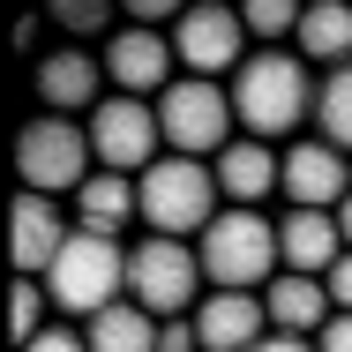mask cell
<instances>
[{"mask_svg": "<svg viewBox=\"0 0 352 352\" xmlns=\"http://www.w3.org/2000/svg\"><path fill=\"white\" fill-rule=\"evenodd\" d=\"M315 82L322 75L307 68L292 45H255L248 60H240V75L225 82L232 90V120H240V135L255 142H292V128L300 120H315Z\"/></svg>", "mask_w": 352, "mask_h": 352, "instance_id": "6da1fadb", "label": "cell"}, {"mask_svg": "<svg viewBox=\"0 0 352 352\" xmlns=\"http://www.w3.org/2000/svg\"><path fill=\"white\" fill-rule=\"evenodd\" d=\"M135 195H142V232H157V240H203L225 210L217 173L203 157H173V150L135 180Z\"/></svg>", "mask_w": 352, "mask_h": 352, "instance_id": "7a4b0ae2", "label": "cell"}, {"mask_svg": "<svg viewBox=\"0 0 352 352\" xmlns=\"http://www.w3.org/2000/svg\"><path fill=\"white\" fill-rule=\"evenodd\" d=\"M195 255H203V285H210V292H263V285L285 270L278 217H263V210H217V225L195 240Z\"/></svg>", "mask_w": 352, "mask_h": 352, "instance_id": "3957f363", "label": "cell"}, {"mask_svg": "<svg viewBox=\"0 0 352 352\" xmlns=\"http://www.w3.org/2000/svg\"><path fill=\"white\" fill-rule=\"evenodd\" d=\"M45 292H53V307L75 315V322L120 307V300H128V248H120L113 232H82V225H75V240L60 248V263L45 270Z\"/></svg>", "mask_w": 352, "mask_h": 352, "instance_id": "277c9868", "label": "cell"}, {"mask_svg": "<svg viewBox=\"0 0 352 352\" xmlns=\"http://www.w3.org/2000/svg\"><path fill=\"white\" fill-rule=\"evenodd\" d=\"M203 255H195V240H157V232H142L128 240V300H135L142 315H157V322H180V315H195L203 307Z\"/></svg>", "mask_w": 352, "mask_h": 352, "instance_id": "5b68a950", "label": "cell"}, {"mask_svg": "<svg viewBox=\"0 0 352 352\" xmlns=\"http://www.w3.org/2000/svg\"><path fill=\"white\" fill-rule=\"evenodd\" d=\"M98 173V157H90V128L82 120H60V113H38L23 135H15V180H23V195H68Z\"/></svg>", "mask_w": 352, "mask_h": 352, "instance_id": "8992f818", "label": "cell"}, {"mask_svg": "<svg viewBox=\"0 0 352 352\" xmlns=\"http://www.w3.org/2000/svg\"><path fill=\"white\" fill-rule=\"evenodd\" d=\"M157 128H165V150L173 157H203L210 165L217 150L232 142V90L225 82H203V75H180L165 98H157Z\"/></svg>", "mask_w": 352, "mask_h": 352, "instance_id": "52a82bcc", "label": "cell"}, {"mask_svg": "<svg viewBox=\"0 0 352 352\" xmlns=\"http://www.w3.org/2000/svg\"><path fill=\"white\" fill-rule=\"evenodd\" d=\"M90 157H98V173H128V180H142L157 157H165V128H157V105L150 98H105L90 120Z\"/></svg>", "mask_w": 352, "mask_h": 352, "instance_id": "ba28073f", "label": "cell"}, {"mask_svg": "<svg viewBox=\"0 0 352 352\" xmlns=\"http://www.w3.org/2000/svg\"><path fill=\"white\" fill-rule=\"evenodd\" d=\"M173 53H180V68L203 75V82H232L240 60L255 53V38H248L240 8H225V0H188V15H180V30H173Z\"/></svg>", "mask_w": 352, "mask_h": 352, "instance_id": "9c48e42d", "label": "cell"}, {"mask_svg": "<svg viewBox=\"0 0 352 352\" xmlns=\"http://www.w3.org/2000/svg\"><path fill=\"white\" fill-rule=\"evenodd\" d=\"M30 90H38L45 113L90 120V113L105 105V53H98V45H53V53L30 68Z\"/></svg>", "mask_w": 352, "mask_h": 352, "instance_id": "30bf717a", "label": "cell"}, {"mask_svg": "<svg viewBox=\"0 0 352 352\" xmlns=\"http://www.w3.org/2000/svg\"><path fill=\"white\" fill-rule=\"evenodd\" d=\"M278 195H285V210H338V203L352 195V157H345V150H330L322 135L285 142Z\"/></svg>", "mask_w": 352, "mask_h": 352, "instance_id": "8fae6325", "label": "cell"}, {"mask_svg": "<svg viewBox=\"0 0 352 352\" xmlns=\"http://www.w3.org/2000/svg\"><path fill=\"white\" fill-rule=\"evenodd\" d=\"M180 53H173V38L165 30H135V23H120L113 38H105V82L120 90V98H165L173 82H180Z\"/></svg>", "mask_w": 352, "mask_h": 352, "instance_id": "7c38bea8", "label": "cell"}, {"mask_svg": "<svg viewBox=\"0 0 352 352\" xmlns=\"http://www.w3.org/2000/svg\"><path fill=\"white\" fill-rule=\"evenodd\" d=\"M278 165H285V150H270V142H255V135H232L210 157L225 210H263V203L278 195Z\"/></svg>", "mask_w": 352, "mask_h": 352, "instance_id": "4fadbf2b", "label": "cell"}, {"mask_svg": "<svg viewBox=\"0 0 352 352\" xmlns=\"http://www.w3.org/2000/svg\"><path fill=\"white\" fill-rule=\"evenodd\" d=\"M68 240H75V217H60L53 195H15V232H8V248H15V278H45V270L60 263Z\"/></svg>", "mask_w": 352, "mask_h": 352, "instance_id": "5bb4252c", "label": "cell"}, {"mask_svg": "<svg viewBox=\"0 0 352 352\" xmlns=\"http://www.w3.org/2000/svg\"><path fill=\"white\" fill-rule=\"evenodd\" d=\"M195 338L203 352H255L270 338V307H263V292H203V307H195Z\"/></svg>", "mask_w": 352, "mask_h": 352, "instance_id": "9a60e30c", "label": "cell"}, {"mask_svg": "<svg viewBox=\"0 0 352 352\" xmlns=\"http://www.w3.org/2000/svg\"><path fill=\"white\" fill-rule=\"evenodd\" d=\"M278 248H285V270H300V278H330L338 255H345L338 210H285L278 217Z\"/></svg>", "mask_w": 352, "mask_h": 352, "instance_id": "2e32d148", "label": "cell"}, {"mask_svg": "<svg viewBox=\"0 0 352 352\" xmlns=\"http://www.w3.org/2000/svg\"><path fill=\"white\" fill-rule=\"evenodd\" d=\"M263 307H270V330H285V338H322V322L338 315L330 307V285L300 278V270H278L263 285Z\"/></svg>", "mask_w": 352, "mask_h": 352, "instance_id": "e0dca14e", "label": "cell"}, {"mask_svg": "<svg viewBox=\"0 0 352 352\" xmlns=\"http://www.w3.org/2000/svg\"><path fill=\"white\" fill-rule=\"evenodd\" d=\"M292 53L307 60V68H352V0H307L300 8V38H292Z\"/></svg>", "mask_w": 352, "mask_h": 352, "instance_id": "ac0fdd59", "label": "cell"}, {"mask_svg": "<svg viewBox=\"0 0 352 352\" xmlns=\"http://www.w3.org/2000/svg\"><path fill=\"white\" fill-rule=\"evenodd\" d=\"M75 225L82 232H128V225H142V195L128 173H90L82 188H75Z\"/></svg>", "mask_w": 352, "mask_h": 352, "instance_id": "d6986e66", "label": "cell"}, {"mask_svg": "<svg viewBox=\"0 0 352 352\" xmlns=\"http://www.w3.org/2000/svg\"><path fill=\"white\" fill-rule=\"evenodd\" d=\"M82 338H90V352H157V315H142L135 300H120V307L90 315Z\"/></svg>", "mask_w": 352, "mask_h": 352, "instance_id": "ffe728a7", "label": "cell"}, {"mask_svg": "<svg viewBox=\"0 0 352 352\" xmlns=\"http://www.w3.org/2000/svg\"><path fill=\"white\" fill-rule=\"evenodd\" d=\"M315 135L352 157V68H330L315 82Z\"/></svg>", "mask_w": 352, "mask_h": 352, "instance_id": "44dd1931", "label": "cell"}, {"mask_svg": "<svg viewBox=\"0 0 352 352\" xmlns=\"http://www.w3.org/2000/svg\"><path fill=\"white\" fill-rule=\"evenodd\" d=\"M300 8H307V0H248L240 23H248L255 45H285V38H300Z\"/></svg>", "mask_w": 352, "mask_h": 352, "instance_id": "7402d4cb", "label": "cell"}, {"mask_svg": "<svg viewBox=\"0 0 352 352\" xmlns=\"http://www.w3.org/2000/svg\"><path fill=\"white\" fill-rule=\"evenodd\" d=\"M53 23H60L68 38H113V30H120V8H105V0H68V8H53Z\"/></svg>", "mask_w": 352, "mask_h": 352, "instance_id": "603a6c76", "label": "cell"}, {"mask_svg": "<svg viewBox=\"0 0 352 352\" xmlns=\"http://www.w3.org/2000/svg\"><path fill=\"white\" fill-rule=\"evenodd\" d=\"M45 300H53V292H45L38 278H15V307H8V322H15V345H30V338L45 330Z\"/></svg>", "mask_w": 352, "mask_h": 352, "instance_id": "cb8c5ba5", "label": "cell"}, {"mask_svg": "<svg viewBox=\"0 0 352 352\" xmlns=\"http://www.w3.org/2000/svg\"><path fill=\"white\" fill-rule=\"evenodd\" d=\"M23 352H90V338H82V330H68V322H45Z\"/></svg>", "mask_w": 352, "mask_h": 352, "instance_id": "d4e9b609", "label": "cell"}, {"mask_svg": "<svg viewBox=\"0 0 352 352\" xmlns=\"http://www.w3.org/2000/svg\"><path fill=\"white\" fill-rule=\"evenodd\" d=\"M157 352H203V338H195V315H180V322H157Z\"/></svg>", "mask_w": 352, "mask_h": 352, "instance_id": "484cf974", "label": "cell"}, {"mask_svg": "<svg viewBox=\"0 0 352 352\" xmlns=\"http://www.w3.org/2000/svg\"><path fill=\"white\" fill-rule=\"evenodd\" d=\"M322 285H330V307H338V315H352V248L338 255V270H330Z\"/></svg>", "mask_w": 352, "mask_h": 352, "instance_id": "4316f807", "label": "cell"}, {"mask_svg": "<svg viewBox=\"0 0 352 352\" xmlns=\"http://www.w3.org/2000/svg\"><path fill=\"white\" fill-rule=\"evenodd\" d=\"M315 352H352V315H330L322 338H315Z\"/></svg>", "mask_w": 352, "mask_h": 352, "instance_id": "83f0119b", "label": "cell"}, {"mask_svg": "<svg viewBox=\"0 0 352 352\" xmlns=\"http://www.w3.org/2000/svg\"><path fill=\"white\" fill-rule=\"evenodd\" d=\"M255 352H315V338H285V330H270Z\"/></svg>", "mask_w": 352, "mask_h": 352, "instance_id": "f1b7e54d", "label": "cell"}, {"mask_svg": "<svg viewBox=\"0 0 352 352\" xmlns=\"http://www.w3.org/2000/svg\"><path fill=\"white\" fill-rule=\"evenodd\" d=\"M338 232H345V248H352V195L338 203Z\"/></svg>", "mask_w": 352, "mask_h": 352, "instance_id": "f546056e", "label": "cell"}]
</instances>
